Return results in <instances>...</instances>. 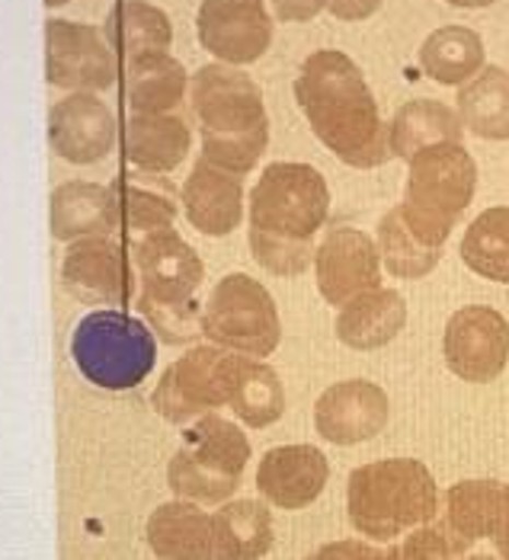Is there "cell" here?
Masks as SVG:
<instances>
[{
    "mask_svg": "<svg viewBox=\"0 0 509 560\" xmlns=\"http://www.w3.org/2000/svg\"><path fill=\"white\" fill-rule=\"evenodd\" d=\"M296 100L314 138L346 167L372 171L391 158L375 93L346 51L321 48L308 55L296 78Z\"/></svg>",
    "mask_w": 509,
    "mask_h": 560,
    "instance_id": "1",
    "label": "cell"
},
{
    "mask_svg": "<svg viewBox=\"0 0 509 560\" xmlns=\"http://www.w3.org/2000/svg\"><path fill=\"white\" fill-rule=\"evenodd\" d=\"M331 215L327 179L311 164L276 161L251 189V250L273 276L292 279L314 266V237Z\"/></svg>",
    "mask_w": 509,
    "mask_h": 560,
    "instance_id": "2",
    "label": "cell"
},
{
    "mask_svg": "<svg viewBox=\"0 0 509 560\" xmlns=\"http://www.w3.org/2000/svg\"><path fill=\"white\" fill-rule=\"evenodd\" d=\"M189 100L203 129V161L234 176L254 171L269 144V116L254 78L215 61L193 74Z\"/></svg>",
    "mask_w": 509,
    "mask_h": 560,
    "instance_id": "3",
    "label": "cell"
},
{
    "mask_svg": "<svg viewBox=\"0 0 509 560\" xmlns=\"http://www.w3.org/2000/svg\"><path fill=\"white\" fill-rule=\"evenodd\" d=\"M135 266L141 276L138 307L164 343H193L203 337V307L196 292L206 279L199 254L170 228L135 241Z\"/></svg>",
    "mask_w": 509,
    "mask_h": 560,
    "instance_id": "4",
    "label": "cell"
},
{
    "mask_svg": "<svg viewBox=\"0 0 509 560\" xmlns=\"http://www.w3.org/2000/svg\"><path fill=\"white\" fill-rule=\"evenodd\" d=\"M439 510V487L417 458H382L362 465L346 483L349 522L372 541H391L424 528Z\"/></svg>",
    "mask_w": 509,
    "mask_h": 560,
    "instance_id": "5",
    "label": "cell"
},
{
    "mask_svg": "<svg viewBox=\"0 0 509 560\" xmlns=\"http://www.w3.org/2000/svg\"><path fill=\"white\" fill-rule=\"evenodd\" d=\"M477 189V164L465 144H436L410 161L404 202L407 228L426 247L442 250Z\"/></svg>",
    "mask_w": 509,
    "mask_h": 560,
    "instance_id": "6",
    "label": "cell"
},
{
    "mask_svg": "<svg viewBox=\"0 0 509 560\" xmlns=\"http://www.w3.org/2000/svg\"><path fill=\"white\" fill-rule=\"evenodd\" d=\"M71 359L93 388L119 394L138 388L151 375L158 362V340L141 317H131L119 307H103L78 320L71 334Z\"/></svg>",
    "mask_w": 509,
    "mask_h": 560,
    "instance_id": "7",
    "label": "cell"
},
{
    "mask_svg": "<svg viewBox=\"0 0 509 560\" xmlns=\"http://www.w3.org/2000/svg\"><path fill=\"white\" fill-rule=\"evenodd\" d=\"M251 462V442L244 430L218 413L199 417L183 432L167 468V480L176 497L196 503H224L238 487Z\"/></svg>",
    "mask_w": 509,
    "mask_h": 560,
    "instance_id": "8",
    "label": "cell"
},
{
    "mask_svg": "<svg viewBox=\"0 0 509 560\" xmlns=\"http://www.w3.org/2000/svg\"><path fill=\"white\" fill-rule=\"evenodd\" d=\"M203 337L228 352L266 359L282 343V320L276 299L263 282L244 272L218 279L203 307Z\"/></svg>",
    "mask_w": 509,
    "mask_h": 560,
    "instance_id": "9",
    "label": "cell"
},
{
    "mask_svg": "<svg viewBox=\"0 0 509 560\" xmlns=\"http://www.w3.org/2000/svg\"><path fill=\"white\" fill-rule=\"evenodd\" d=\"M241 359L244 355L228 352L221 346H193L161 375L151 397L154 410L167 423L183 427L196 423L199 417H209L218 407H228Z\"/></svg>",
    "mask_w": 509,
    "mask_h": 560,
    "instance_id": "10",
    "label": "cell"
},
{
    "mask_svg": "<svg viewBox=\"0 0 509 560\" xmlns=\"http://www.w3.org/2000/svg\"><path fill=\"white\" fill-rule=\"evenodd\" d=\"M442 355L462 382L490 385L509 362V320L490 304L459 307L446 324Z\"/></svg>",
    "mask_w": 509,
    "mask_h": 560,
    "instance_id": "11",
    "label": "cell"
},
{
    "mask_svg": "<svg viewBox=\"0 0 509 560\" xmlns=\"http://www.w3.org/2000/svg\"><path fill=\"white\" fill-rule=\"evenodd\" d=\"M45 74L48 84L74 93H96L116 84L119 61L106 36L86 23L48 20L45 23Z\"/></svg>",
    "mask_w": 509,
    "mask_h": 560,
    "instance_id": "12",
    "label": "cell"
},
{
    "mask_svg": "<svg viewBox=\"0 0 509 560\" xmlns=\"http://www.w3.org/2000/svg\"><path fill=\"white\" fill-rule=\"evenodd\" d=\"M196 33L218 65L244 68L259 61L273 45V16L266 0H203Z\"/></svg>",
    "mask_w": 509,
    "mask_h": 560,
    "instance_id": "13",
    "label": "cell"
},
{
    "mask_svg": "<svg viewBox=\"0 0 509 560\" xmlns=\"http://www.w3.org/2000/svg\"><path fill=\"white\" fill-rule=\"evenodd\" d=\"M379 244L359 228H334L314 250V279L321 299L343 307L349 299L382 289Z\"/></svg>",
    "mask_w": 509,
    "mask_h": 560,
    "instance_id": "14",
    "label": "cell"
},
{
    "mask_svg": "<svg viewBox=\"0 0 509 560\" xmlns=\"http://www.w3.org/2000/svg\"><path fill=\"white\" fill-rule=\"evenodd\" d=\"M391 404L375 382L346 378L324 390L314 404V430L334 445H359L387 427Z\"/></svg>",
    "mask_w": 509,
    "mask_h": 560,
    "instance_id": "15",
    "label": "cell"
},
{
    "mask_svg": "<svg viewBox=\"0 0 509 560\" xmlns=\"http://www.w3.org/2000/svg\"><path fill=\"white\" fill-rule=\"evenodd\" d=\"M48 141L68 164H96L116 144V116L93 93H71L48 113Z\"/></svg>",
    "mask_w": 509,
    "mask_h": 560,
    "instance_id": "16",
    "label": "cell"
},
{
    "mask_svg": "<svg viewBox=\"0 0 509 560\" xmlns=\"http://www.w3.org/2000/svg\"><path fill=\"white\" fill-rule=\"evenodd\" d=\"M61 282L78 302L123 307L131 299V269L126 250L109 237L78 241L65 254Z\"/></svg>",
    "mask_w": 509,
    "mask_h": 560,
    "instance_id": "17",
    "label": "cell"
},
{
    "mask_svg": "<svg viewBox=\"0 0 509 560\" xmlns=\"http://www.w3.org/2000/svg\"><path fill=\"white\" fill-rule=\"evenodd\" d=\"M331 480V462L317 445H279L259 458L256 490L279 510L311 506Z\"/></svg>",
    "mask_w": 509,
    "mask_h": 560,
    "instance_id": "18",
    "label": "cell"
},
{
    "mask_svg": "<svg viewBox=\"0 0 509 560\" xmlns=\"http://www.w3.org/2000/svg\"><path fill=\"white\" fill-rule=\"evenodd\" d=\"M183 212L206 237H224L244 221V186L241 176L199 161L183 183Z\"/></svg>",
    "mask_w": 509,
    "mask_h": 560,
    "instance_id": "19",
    "label": "cell"
},
{
    "mask_svg": "<svg viewBox=\"0 0 509 560\" xmlns=\"http://www.w3.org/2000/svg\"><path fill=\"white\" fill-rule=\"evenodd\" d=\"M51 234L55 241L78 244L93 237H109L116 231L113 186L71 179L51 192Z\"/></svg>",
    "mask_w": 509,
    "mask_h": 560,
    "instance_id": "20",
    "label": "cell"
},
{
    "mask_svg": "<svg viewBox=\"0 0 509 560\" xmlns=\"http://www.w3.org/2000/svg\"><path fill=\"white\" fill-rule=\"evenodd\" d=\"M407 324V302L394 289H372L339 307L337 340L349 349L372 352L387 346Z\"/></svg>",
    "mask_w": 509,
    "mask_h": 560,
    "instance_id": "21",
    "label": "cell"
},
{
    "mask_svg": "<svg viewBox=\"0 0 509 560\" xmlns=\"http://www.w3.org/2000/svg\"><path fill=\"white\" fill-rule=\"evenodd\" d=\"M462 135L465 126L452 106L439 100H410L394 113L387 126V144H391V158L410 164L417 154L436 144H462Z\"/></svg>",
    "mask_w": 509,
    "mask_h": 560,
    "instance_id": "22",
    "label": "cell"
},
{
    "mask_svg": "<svg viewBox=\"0 0 509 560\" xmlns=\"http://www.w3.org/2000/svg\"><path fill=\"white\" fill-rule=\"evenodd\" d=\"M193 135L180 116H128L123 151L141 173H170L189 154Z\"/></svg>",
    "mask_w": 509,
    "mask_h": 560,
    "instance_id": "23",
    "label": "cell"
},
{
    "mask_svg": "<svg viewBox=\"0 0 509 560\" xmlns=\"http://www.w3.org/2000/svg\"><path fill=\"white\" fill-rule=\"evenodd\" d=\"M148 545L161 560H212V516L189 500L164 503L148 518Z\"/></svg>",
    "mask_w": 509,
    "mask_h": 560,
    "instance_id": "24",
    "label": "cell"
},
{
    "mask_svg": "<svg viewBox=\"0 0 509 560\" xmlns=\"http://www.w3.org/2000/svg\"><path fill=\"white\" fill-rule=\"evenodd\" d=\"M103 36L123 61H138L148 55H167L173 26L167 13L154 3L119 0L103 23Z\"/></svg>",
    "mask_w": 509,
    "mask_h": 560,
    "instance_id": "25",
    "label": "cell"
},
{
    "mask_svg": "<svg viewBox=\"0 0 509 560\" xmlns=\"http://www.w3.org/2000/svg\"><path fill=\"white\" fill-rule=\"evenodd\" d=\"M186 68L173 55L126 61V103L131 116H167L186 96Z\"/></svg>",
    "mask_w": 509,
    "mask_h": 560,
    "instance_id": "26",
    "label": "cell"
},
{
    "mask_svg": "<svg viewBox=\"0 0 509 560\" xmlns=\"http://www.w3.org/2000/svg\"><path fill=\"white\" fill-rule=\"evenodd\" d=\"M273 548V516L256 500L224 503L212 516V560H259Z\"/></svg>",
    "mask_w": 509,
    "mask_h": 560,
    "instance_id": "27",
    "label": "cell"
},
{
    "mask_svg": "<svg viewBox=\"0 0 509 560\" xmlns=\"http://www.w3.org/2000/svg\"><path fill=\"white\" fill-rule=\"evenodd\" d=\"M484 58V39L467 26H439L420 45L424 74L442 86H465L487 68Z\"/></svg>",
    "mask_w": 509,
    "mask_h": 560,
    "instance_id": "28",
    "label": "cell"
},
{
    "mask_svg": "<svg viewBox=\"0 0 509 560\" xmlns=\"http://www.w3.org/2000/svg\"><path fill=\"white\" fill-rule=\"evenodd\" d=\"M459 119L484 141H509V71L484 68L477 78L459 86Z\"/></svg>",
    "mask_w": 509,
    "mask_h": 560,
    "instance_id": "29",
    "label": "cell"
},
{
    "mask_svg": "<svg viewBox=\"0 0 509 560\" xmlns=\"http://www.w3.org/2000/svg\"><path fill=\"white\" fill-rule=\"evenodd\" d=\"M228 407L251 430H266V427L279 423V417L286 413L282 378L276 375L273 365L244 355L241 369H238V378H234V388H231V404Z\"/></svg>",
    "mask_w": 509,
    "mask_h": 560,
    "instance_id": "30",
    "label": "cell"
},
{
    "mask_svg": "<svg viewBox=\"0 0 509 560\" xmlns=\"http://www.w3.org/2000/svg\"><path fill=\"white\" fill-rule=\"evenodd\" d=\"M462 259L474 276L509 285V206H494L467 224Z\"/></svg>",
    "mask_w": 509,
    "mask_h": 560,
    "instance_id": "31",
    "label": "cell"
},
{
    "mask_svg": "<svg viewBox=\"0 0 509 560\" xmlns=\"http://www.w3.org/2000/svg\"><path fill=\"white\" fill-rule=\"evenodd\" d=\"M507 483L500 480H462L449 490L446 500V525L462 538V541H481L490 538L494 522L500 513Z\"/></svg>",
    "mask_w": 509,
    "mask_h": 560,
    "instance_id": "32",
    "label": "cell"
},
{
    "mask_svg": "<svg viewBox=\"0 0 509 560\" xmlns=\"http://www.w3.org/2000/svg\"><path fill=\"white\" fill-rule=\"evenodd\" d=\"M375 244H379L382 266L394 279H424L442 259V250L426 247L424 241L407 228V221H404L397 206L379 221Z\"/></svg>",
    "mask_w": 509,
    "mask_h": 560,
    "instance_id": "33",
    "label": "cell"
},
{
    "mask_svg": "<svg viewBox=\"0 0 509 560\" xmlns=\"http://www.w3.org/2000/svg\"><path fill=\"white\" fill-rule=\"evenodd\" d=\"M113 202H116V231H126L135 241L158 231H170L176 218V206L167 192L138 186L131 179L113 186Z\"/></svg>",
    "mask_w": 509,
    "mask_h": 560,
    "instance_id": "34",
    "label": "cell"
},
{
    "mask_svg": "<svg viewBox=\"0 0 509 560\" xmlns=\"http://www.w3.org/2000/svg\"><path fill=\"white\" fill-rule=\"evenodd\" d=\"M467 541H462L446 522L414 528L397 548L382 551V560H465Z\"/></svg>",
    "mask_w": 509,
    "mask_h": 560,
    "instance_id": "35",
    "label": "cell"
},
{
    "mask_svg": "<svg viewBox=\"0 0 509 560\" xmlns=\"http://www.w3.org/2000/svg\"><path fill=\"white\" fill-rule=\"evenodd\" d=\"M304 560H382V551L366 541H331Z\"/></svg>",
    "mask_w": 509,
    "mask_h": 560,
    "instance_id": "36",
    "label": "cell"
},
{
    "mask_svg": "<svg viewBox=\"0 0 509 560\" xmlns=\"http://www.w3.org/2000/svg\"><path fill=\"white\" fill-rule=\"evenodd\" d=\"M266 3L282 23H308L321 10H327V0H266Z\"/></svg>",
    "mask_w": 509,
    "mask_h": 560,
    "instance_id": "37",
    "label": "cell"
},
{
    "mask_svg": "<svg viewBox=\"0 0 509 560\" xmlns=\"http://www.w3.org/2000/svg\"><path fill=\"white\" fill-rule=\"evenodd\" d=\"M384 0H327V10L343 20V23H359V20H369L372 13H379Z\"/></svg>",
    "mask_w": 509,
    "mask_h": 560,
    "instance_id": "38",
    "label": "cell"
},
{
    "mask_svg": "<svg viewBox=\"0 0 509 560\" xmlns=\"http://www.w3.org/2000/svg\"><path fill=\"white\" fill-rule=\"evenodd\" d=\"M490 541L497 545L500 558L509 560V483L507 493H504V503H500V513H497V522H494V532H490Z\"/></svg>",
    "mask_w": 509,
    "mask_h": 560,
    "instance_id": "39",
    "label": "cell"
},
{
    "mask_svg": "<svg viewBox=\"0 0 509 560\" xmlns=\"http://www.w3.org/2000/svg\"><path fill=\"white\" fill-rule=\"evenodd\" d=\"M446 3L462 7V10H481V7H490V3H497V0H446Z\"/></svg>",
    "mask_w": 509,
    "mask_h": 560,
    "instance_id": "40",
    "label": "cell"
},
{
    "mask_svg": "<svg viewBox=\"0 0 509 560\" xmlns=\"http://www.w3.org/2000/svg\"><path fill=\"white\" fill-rule=\"evenodd\" d=\"M68 0H45V7H65Z\"/></svg>",
    "mask_w": 509,
    "mask_h": 560,
    "instance_id": "41",
    "label": "cell"
},
{
    "mask_svg": "<svg viewBox=\"0 0 509 560\" xmlns=\"http://www.w3.org/2000/svg\"><path fill=\"white\" fill-rule=\"evenodd\" d=\"M465 560H494V558H487V555H474V558H465Z\"/></svg>",
    "mask_w": 509,
    "mask_h": 560,
    "instance_id": "42",
    "label": "cell"
}]
</instances>
